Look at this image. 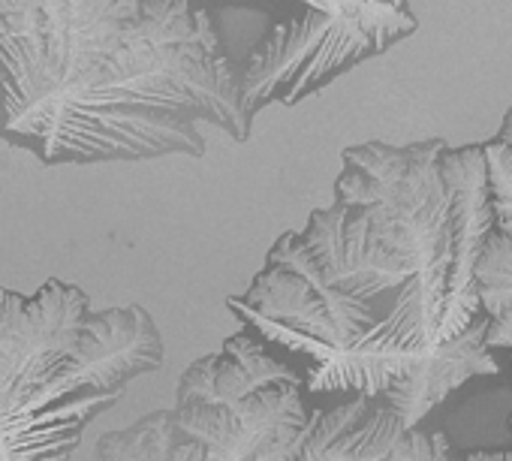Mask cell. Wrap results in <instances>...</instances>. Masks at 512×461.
<instances>
[{"mask_svg": "<svg viewBox=\"0 0 512 461\" xmlns=\"http://www.w3.org/2000/svg\"><path fill=\"white\" fill-rule=\"evenodd\" d=\"M247 142L241 67L208 0H0V136L43 163L202 157Z\"/></svg>", "mask_w": 512, "mask_h": 461, "instance_id": "obj_1", "label": "cell"}, {"mask_svg": "<svg viewBox=\"0 0 512 461\" xmlns=\"http://www.w3.org/2000/svg\"><path fill=\"white\" fill-rule=\"evenodd\" d=\"M449 440L404 428L377 398L332 404L260 335L241 326L220 353L196 359L172 410L103 434L97 461H449Z\"/></svg>", "mask_w": 512, "mask_h": 461, "instance_id": "obj_2", "label": "cell"}, {"mask_svg": "<svg viewBox=\"0 0 512 461\" xmlns=\"http://www.w3.org/2000/svg\"><path fill=\"white\" fill-rule=\"evenodd\" d=\"M160 365L142 305L97 311L55 278L34 296L0 287V461H70L85 428Z\"/></svg>", "mask_w": 512, "mask_h": 461, "instance_id": "obj_3", "label": "cell"}, {"mask_svg": "<svg viewBox=\"0 0 512 461\" xmlns=\"http://www.w3.org/2000/svg\"><path fill=\"white\" fill-rule=\"evenodd\" d=\"M241 64V109L253 121L269 103L296 106L350 67L416 34L407 0H338L335 10L293 4Z\"/></svg>", "mask_w": 512, "mask_h": 461, "instance_id": "obj_4", "label": "cell"}, {"mask_svg": "<svg viewBox=\"0 0 512 461\" xmlns=\"http://www.w3.org/2000/svg\"><path fill=\"white\" fill-rule=\"evenodd\" d=\"M440 172L449 187V226H452L449 287H446L443 317L437 326V344H446L479 317L473 272L488 236L494 233V217H491L482 145H464V148L446 145V151L440 154Z\"/></svg>", "mask_w": 512, "mask_h": 461, "instance_id": "obj_5", "label": "cell"}, {"mask_svg": "<svg viewBox=\"0 0 512 461\" xmlns=\"http://www.w3.org/2000/svg\"><path fill=\"white\" fill-rule=\"evenodd\" d=\"M482 374H500V365L494 362L488 344H485V317L479 314L461 335H455L446 344L428 347L419 365L395 383L380 401L398 416L404 428H419L425 416L443 404L458 386H464L473 377Z\"/></svg>", "mask_w": 512, "mask_h": 461, "instance_id": "obj_6", "label": "cell"}, {"mask_svg": "<svg viewBox=\"0 0 512 461\" xmlns=\"http://www.w3.org/2000/svg\"><path fill=\"white\" fill-rule=\"evenodd\" d=\"M479 314L485 317L488 350H509L512 359V239L491 233L473 272Z\"/></svg>", "mask_w": 512, "mask_h": 461, "instance_id": "obj_7", "label": "cell"}, {"mask_svg": "<svg viewBox=\"0 0 512 461\" xmlns=\"http://www.w3.org/2000/svg\"><path fill=\"white\" fill-rule=\"evenodd\" d=\"M482 154H485V172H488L494 233L512 239V148L500 145L497 139H488L482 142Z\"/></svg>", "mask_w": 512, "mask_h": 461, "instance_id": "obj_8", "label": "cell"}, {"mask_svg": "<svg viewBox=\"0 0 512 461\" xmlns=\"http://www.w3.org/2000/svg\"><path fill=\"white\" fill-rule=\"evenodd\" d=\"M449 461H512V452H470V455H452Z\"/></svg>", "mask_w": 512, "mask_h": 461, "instance_id": "obj_9", "label": "cell"}, {"mask_svg": "<svg viewBox=\"0 0 512 461\" xmlns=\"http://www.w3.org/2000/svg\"><path fill=\"white\" fill-rule=\"evenodd\" d=\"M500 145H509L512 148V109L503 115V124H500V130H497V136H494Z\"/></svg>", "mask_w": 512, "mask_h": 461, "instance_id": "obj_10", "label": "cell"}]
</instances>
